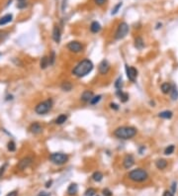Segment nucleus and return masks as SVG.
Segmentation results:
<instances>
[{"instance_id": "nucleus-1", "label": "nucleus", "mask_w": 178, "mask_h": 196, "mask_svg": "<svg viewBox=\"0 0 178 196\" xmlns=\"http://www.w3.org/2000/svg\"><path fill=\"white\" fill-rule=\"evenodd\" d=\"M94 65L93 62H91L88 59H84V60L80 61L72 69V74L74 76L81 78V77L86 76L87 74H89L93 69Z\"/></svg>"}, {"instance_id": "nucleus-2", "label": "nucleus", "mask_w": 178, "mask_h": 196, "mask_svg": "<svg viewBox=\"0 0 178 196\" xmlns=\"http://www.w3.org/2000/svg\"><path fill=\"white\" fill-rule=\"evenodd\" d=\"M138 133V130L135 127L132 126H122V127H118L117 129L114 131V136L121 140H130L133 139Z\"/></svg>"}, {"instance_id": "nucleus-3", "label": "nucleus", "mask_w": 178, "mask_h": 196, "mask_svg": "<svg viewBox=\"0 0 178 196\" xmlns=\"http://www.w3.org/2000/svg\"><path fill=\"white\" fill-rule=\"evenodd\" d=\"M128 177L134 182H144L148 178V173L143 168H136L129 172Z\"/></svg>"}, {"instance_id": "nucleus-4", "label": "nucleus", "mask_w": 178, "mask_h": 196, "mask_svg": "<svg viewBox=\"0 0 178 196\" xmlns=\"http://www.w3.org/2000/svg\"><path fill=\"white\" fill-rule=\"evenodd\" d=\"M53 104H54L53 100L51 99V98H49V99L37 104L36 107H35V112H36L37 114H39V115H45V114H47L51 109H52Z\"/></svg>"}, {"instance_id": "nucleus-5", "label": "nucleus", "mask_w": 178, "mask_h": 196, "mask_svg": "<svg viewBox=\"0 0 178 196\" xmlns=\"http://www.w3.org/2000/svg\"><path fill=\"white\" fill-rule=\"evenodd\" d=\"M49 160L54 163V164L62 165L67 162V160H68V156L65 154H62V153H54V154L50 155Z\"/></svg>"}, {"instance_id": "nucleus-6", "label": "nucleus", "mask_w": 178, "mask_h": 196, "mask_svg": "<svg viewBox=\"0 0 178 196\" xmlns=\"http://www.w3.org/2000/svg\"><path fill=\"white\" fill-rule=\"evenodd\" d=\"M129 30H130V27H129V25L126 22L120 23L117 28V31L115 33V39L116 40H122V39H124L128 35Z\"/></svg>"}, {"instance_id": "nucleus-7", "label": "nucleus", "mask_w": 178, "mask_h": 196, "mask_svg": "<svg viewBox=\"0 0 178 196\" xmlns=\"http://www.w3.org/2000/svg\"><path fill=\"white\" fill-rule=\"evenodd\" d=\"M66 47L71 53H74V54H78V53H81L83 51L82 44L78 41H71L67 44Z\"/></svg>"}, {"instance_id": "nucleus-8", "label": "nucleus", "mask_w": 178, "mask_h": 196, "mask_svg": "<svg viewBox=\"0 0 178 196\" xmlns=\"http://www.w3.org/2000/svg\"><path fill=\"white\" fill-rule=\"evenodd\" d=\"M126 73L127 76H128L129 80L132 81V82H135L138 77V69L134 66H130V65L126 64Z\"/></svg>"}, {"instance_id": "nucleus-9", "label": "nucleus", "mask_w": 178, "mask_h": 196, "mask_svg": "<svg viewBox=\"0 0 178 196\" xmlns=\"http://www.w3.org/2000/svg\"><path fill=\"white\" fill-rule=\"evenodd\" d=\"M33 163V158L32 157H25L23 158L17 164V167L20 169V170H24L27 167H29L31 164Z\"/></svg>"}, {"instance_id": "nucleus-10", "label": "nucleus", "mask_w": 178, "mask_h": 196, "mask_svg": "<svg viewBox=\"0 0 178 196\" xmlns=\"http://www.w3.org/2000/svg\"><path fill=\"white\" fill-rule=\"evenodd\" d=\"M110 66H111V65H110V62H108L107 60H103L99 64V65H98V71H99L100 74L105 75L109 72Z\"/></svg>"}, {"instance_id": "nucleus-11", "label": "nucleus", "mask_w": 178, "mask_h": 196, "mask_svg": "<svg viewBox=\"0 0 178 196\" xmlns=\"http://www.w3.org/2000/svg\"><path fill=\"white\" fill-rule=\"evenodd\" d=\"M134 163H135V159L132 155H127L124 158V160H123V166L126 169L131 168L134 165Z\"/></svg>"}, {"instance_id": "nucleus-12", "label": "nucleus", "mask_w": 178, "mask_h": 196, "mask_svg": "<svg viewBox=\"0 0 178 196\" xmlns=\"http://www.w3.org/2000/svg\"><path fill=\"white\" fill-rule=\"evenodd\" d=\"M29 130H30V132L32 133V134L39 135V134H41V133L43 132V127L41 126L40 123H38V122H34V123L31 124Z\"/></svg>"}, {"instance_id": "nucleus-13", "label": "nucleus", "mask_w": 178, "mask_h": 196, "mask_svg": "<svg viewBox=\"0 0 178 196\" xmlns=\"http://www.w3.org/2000/svg\"><path fill=\"white\" fill-rule=\"evenodd\" d=\"M53 39H54V41L56 44H59V42H60L61 32H60V29L58 28V26H55L54 27V30H53Z\"/></svg>"}, {"instance_id": "nucleus-14", "label": "nucleus", "mask_w": 178, "mask_h": 196, "mask_svg": "<svg viewBox=\"0 0 178 196\" xmlns=\"http://www.w3.org/2000/svg\"><path fill=\"white\" fill-rule=\"evenodd\" d=\"M93 96H94V94L91 90H85V91H83L82 94H81L80 99H81V101H83V102H90V100L92 99Z\"/></svg>"}, {"instance_id": "nucleus-15", "label": "nucleus", "mask_w": 178, "mask_h": 196, "mask_svg": "<svg viewBox=\"0 0 178 196\" xmlns=\"http://www.w3.org/2000/svg\"><path fill=\"white\" fill-rule=\"evenodd\" d=\"M12 20H13V15L12 14H6V15L2 16L0 18V26L6 25V24L10 23Z\"/></svg>"}, {"instance_id": "nucleus-16", "label": "nucleus", "mask_w": 178, "mask_h": 196, "mask_svg": "<svg viewBox=\"0 0 178 196\" xmlns=\"http://www.w3.org/2000/svg\"><path fill=\"white\" fill-rule=\"evenodd\" d=\"M173 116V112L170 111V110H164L162 112H159L158 113V117L161 118V119H171Z\"/></svg>"}, {"instance_id": "nucleus-17", "label": "nucleus", "mask_w": 178, "mask_h": 196, "mask_svg": "<svg viewBox=\"0 0 178 196\" xmlns=\"http://www.w3.org/2000/svg\"><path fill=\"white\" fill-rule=\"evenodd\" d=\"M167 160H164V159H159L155 162V166H156L157 169H164L166 168L167 166Z\"/></svg>"}, {"instance_id": "nucleus-18", "label": "nucleus", "mask_w": 178, "mask_h": 196, "mask_svg": "<svg viewBox=\"0 0 178 196\" xmlns=\"http://www.w3.org/2000/svg\"><path fill=\"white\" fill-rule=\"evenodd\" d=\"M116 94L118 95L119 98H120V100H121V102H123V103H125V102H127L129 100V94L126 92H124V91H122V89H118Z\"/></svg>"}, {"instance_id": "nucleus-19", "label": "nucleus", "mask_w": 178, "mask_h": 196, "mask_svg": "<svg viewBox=\"0 0 178 196\" xmlns=\"http://www.w3.org/2000/svg\"><path fill=\"white\" fill-rule=\"evenodd\" d=\"M100 30H101V25H100L99 22H97V21L92 22L91 25H90V31L92 33H94V34H96V33L100 32Z\"/></svg>"}, {"instance_id": "nucleus-20", "label": "nucleus", "mask_w": 178, "mask_h": 196, "mask_svg": "<svg viewBox=\"0 0 178 196\" xmlns=\"http://www.w3.org/2000/svg\"><path fill=\"white\" fill-rule=\"evenodd\" d=\"M77 190H78V186H77L76 183H71L67 188V194L70 196L75 195L77 193Z\"/></svg>"}, {"instance_id": "nucleus-21", "label": "nucleus", "mask_w": 178, "mask_h": 196, "mask_svg": "<svg viewBox=\"0 0 178 196\" xmlns=\"http://www.w3.org/2000/svg\"><path fill=\"white\" fill-rule=\"evenodd\" d=\"M171 87H172V84H170L169 82H163L160 86V89L163 94H168V93H170Z\"/></svg>"}, {"instance_id": "nucleus-22", "label": "nucleus", "mask_w": 178, "mask_h": 196, "mask_svg": "<svg viewBox=\"0 0 178 196\" xmlns=\"http://www.w3.org/2000/svg\"><path fill=\"white\" fill-rule=\"evenodd\" d=\"M135 47H136L138 50H143L145 48V42L143 40L142 37H137L135 39Z\"/></svg>"}, {"instance_id": "nucleus-23", "label": "nucleus", "mask_w": 178, "mask_h": 196, "mask_svg": "<svg viewBox=\"0 0 178 196\" xmlns=\"http://www.w3.org/2000/svg\"><path fill=\"white\" fill-rule=\"evenodd\" d=\"M50 65V61H49V57H43L40 61V66L42 69H46L47 67Z\"/></svg>"}, {"instance_id": "nucleus-24", "label": "nucleus", "mask_w": 178, "mask_h": 196, "mask_svg": "<svg viewBox=\"0 0 178 196\" xmlns=\"http://www.w3.org/2000/svg\"><path fill=\"white\" fill-rule=\"evenodd\" d=\"M67 120V115H65V114H60L59 116H58L56 119V125H62V124H64L65 122H66Z\"/></svg>"}, {"instance_id": "nucleus-25", "label": "nucleus", "mask_w": 178, "mask_h": 196, "mask_svg": "<svg viewBox=\"0 0 178 196\" xmlns=\"http://www.w3.org/2000/svg\"><path fill=\"white\" fill-rule=\"evenodd\" d=\"M170 97L172 100H177L178 99V89L177 86L175 84H172V87H171V90H170Z\"/></svg>"}, {"instance_id": "nucleus-26", "label": "nucleus", "mask_w": 178, "mask_h": 196, "mask_svg": "<svg viewBox=\"0 0 178 196\" xmlns=\"http://www.w3.org/2000/svg\"><path fill=\"white\" fill-rule=\"evenodd\" d=\"M72 87H73L72 84H71V82H69V81H63L60 84V88L62 89L63 91H66V92L70 91L71 89H72Z\"/></svg>"}, {"instance_id": "nucleus-27", "label": "nucleus", "mask_w": 178, "mask_h": 196, "mask_svg": "<svg viewBox=\"0 0 178 196\" xmlns=\"http://www.w3.org/2000/svg\"><path fill=\"white\" fill-rule=\"evenodd\" d=\"M92 179L96 182H100V181L103 179V173L100 172V171H95V172L92 174Z\"/></svg>"}, {"instance_id": "nucleus-28", "label": "nucleus", "mask_w": 178, "mask_h": 196, "mask_svg": "<svg viewBox=\"0 0 178 196\" xmlns=\"http://www.w3.org/2000/svg\"><path fill=\"white\" fill-rule=\"evenodd\" d=\"M174 151H175V146H174V145H169V146H167L166 148H165L164 155H165V156H170V155H172L173 153H174Z\"/></svg>"}, {"instance_id": "nucleus-29", "label": "nucleus", "mask_w": 178, "mask_h": 196, "mask_svg": "<svg viewBox=\"0 0 178 196\" xmlns=\"http://www.w3.org/2000/svg\"><path fill=\"white\" fill-rule=\"evenodd\" d=\"M7 150L9 152H15L16 150V144L13 142V141H9L7 144Z\"/></svg>"}, {"instance_id": "nucleus-30", "label": "nucleus", "mask_w": 178, "mask_h": 196, "mask_svg": "<svg viewBox=\"0 0 178 196\" xmlns=\"http://www.w3.org/2000/svg\"><path fill=\"white\" fill-rule=\"evenodd\" d=\"M123 85H124V83H123V78L122 77H119L117 80L115 81V88L117 89H122Z\"/></svg>"}, {"instance_id": "nucleus-31", "label": "nucleus", "mask_w": 178, "mask_h": 196, "mask_svg": "<svg viewBox=\"0 0 178 196\" xmlns=\"http://www.w3.org/2000/svg\"><path fill=\"white\" fill-rule=\"evenodd\" d=\"M101 98H102L101 95H96V96H93L92 97V99L90 100L89 103L91 104V105H95V104H97L98 102L101 100Z\"/></svg>"}, {"instance_id": "nucleus-32", "label": "nucleus", "mask_w": 178, "mask_h": 196, "mask_svg": "<svg viewBox=\"0 0 178 196\" xmlns=\"http://www.w3.org/2000/svg\"><path fill=\"white\" fill-rule=\"evenodd\" d=\"M8 37V32L5 30H0V42H3Z\"/></svg>"}, {"instance_id": "nucleus-33", "label": "nucleus", "mask_w": 178, "mask_h": 196, "mask_svg": "<svg viewBox=\"0 0 178 196\" xmlns=\"http://www.w3.org/2000/svg\"><path fill=\"white\" fill-rule=\"evenodd\" d=\"M49 61H50V65H53L55 64V61H56V53L54 51H52L51 53V56L49 57Z\"/></svg>"}, {"instance_id": "nucleus-34", "label": "nucleus", "mask_w": 178, "mask_h": 196, "mask_svg": "<svg viewBox=\"0 0 178 196\" xmlns=\"http://www.w3.org/2000/svg\"><path fill=\"white\" fill-rule=\"evenodd\" d=\"M122 7V3H118L117 5H115V7L113 8V10H112V12H111V14L112 15H115V14H117L118 13V11H119V9Z\"/></svg>"}, {"instance_id": "nucleus-35", "label": "nucleus", "mask_w": 178, "mask_h": 196, "mask_svg": "<svg viewBox=\"0 0 178 196\" xmlns=\"http://www.w3.org/2000/svg\"><path fill=\"white\" fill-rule=\"evenodd\" d=\"M96 193V190L94 188H89L85 191V196H94Z\"/></svg>"}, {"instance_id": "nucleus-36", "label": "nucleus", "mask_w": 178, "mask_h": 196, "mask_svg": "<svg viewBox=\"0 0 178 196\" xmlns=\"http://www.w3.org/2000/svg\"><path fill=\"white\" fill-rule=\"evenodd\" d=\"M28 6V3L25 1H22V2H19V3L17 4V7L19 8V9H24V8H26Z\"/></svg>"}, {"instance_id": "nucleus-37", "label": "nucleus", "mask_w": 178, "mask_h": 196, "mask_svg": "<svg viewBox=\"0 0 178 196\" xmlns=\"http://www.w3.org/2000/svg\"><path fill=\"white\" fill-rule=\"evenodd\" d=\"M102 193H103L104 196H112V192L111 190H109L108 188H105L103 189V191H102Z\"/></svg>"}, {"instance_id": "nucleus-38", "label": "nucleus", "mask_w": 178, "mask_h": 196, "mask_svg": "<svg viewBox=\"0 0 178 196\" xmlns=\"http://www.w3.org/2000/svg\"><path fill=\"white\" fill-rule=\"evenodd\" d=\"M6 166H7V163H5V164H3L2 165L1 167H0V177L3 175V173H4V171H5V168H6Z\"/></svg>"}, {"instance_id": "nucleus-39", "label": "nucleus", "mask_w": 178, "mask_h": 196, "mask_svg": "<svg viewBox=\"0 0 178 196\" xmlns=\"http://www.w3.org/2000/svg\"><path fill=\"white\" fill-rule=\"evenodd\" d=\"M162 196H174V193L171 192L170 190H165L164 192H163Z\"/></svg>"}, {"instance_id": "nucleus-40", "label": "nucleus", "mask_w": 178, "mask_h": 196, "mask_svg": "<svg viewBox=\"0 0 178 196\" xmlns=\"http://www.w3.org/2000/svg\"><path fill=\"white\" fill-rule=\"evenodd\" d=\"M94 1H95V3L97 4V5L101 6V5H103V4H105L106 0H94Z\"/></svg>"}, {"instance_id": "nucleus-41", "label": "nucleus", "mask_w": 178, "mask_h": 196, "mask_svg": "<svg viewBox=\"0 0 178 196\" xmlns=\"http://www.w3.org/2000/svg\"><path fill=\"white\" fill-rule=\"evenodd\" d=\"M110 107L114 110H119V106L116 103H110Z\"/></svg>"}, {"instance_id": "nucleus-42", "label": "nucleus", "mask_w": 178, "mask_h": 196, "mask_svg": "<svg viewBox=\"0 0 178 196\" xmlns=\"http://www.w3.org/2000/svg\"><path fill=\"white\" fill-rule=\"evenodd\" d=\"M37 196H50V193L46 192V191H41V192L39 193Z\"/></svg>"}, {"instance_id": "nucleus-43", "label": "nucleus", "mask_w": 178, "mask_h": 196, "mask_svg": "<svg viewBox=\"0 0 178 196\" xmlns=\"http://www.w3.org/2000/svg\"><path fill=\"white\" fill-rule=\"evenodd\" d=\"M6 196H17V191H12V192L8 193Z\"/></svg>"}, {"instance_id": "nucleus-44", "label": "nucleus", "mask_w": 178, "mask_h": 196, "mask_svg": "<svg viewBox=\"0 0 178 196\" xmlns=\"http://www.w3.org/2000/svg\"><path fill=\"white\" fill-rule=\"evenodd\" d=\"M175 190H176V182H173L172 183V191H171V192L174 193Z\"/></svg>"}, {"instance_id": "nucleus-45", "label": "nucleus", "mask_w": 178, "mask_h": 196, "mask_svg": "<svg viewBox=\"0 0 178 196\" xmlns=\"http://www.w3.org/2000/svg\"><path fill=\"white\" fill-rule=\"evenodd\" d=\"M52 183H53V181H52V180L48 181V182L46 183V187H47V188H49V187H51V186H52Z\"/></svg>"}, {"instance_id": "nucleus-46", "label": "nucleus", "mask_w": 178, "mask_h": 196, "mask_svg": "<svg viewBox=\"0 0 178 196\" xmlns=\"http://www.w3.org/2000/svg\"><path fill=\"white\" fill-rule=\"evenodd\" d=\"M161 26H162V24H161V23L159 24L158 23V24H157V26H156V29H159V28H161Z\"/></svg>"}, {"instance_id": "nucleus-47", "label": "nucleus", "mask_w": 178, "mask_h": 196, "mask_svg": "<svg viewBox=\"0 0 178 196\" xmlns=\"http://www.w3.org/2000/svg\"><path fill=\"white\" fill-rule=\"evenodd\" d=\"M19 2H22V1H25V0H18Z\"/></svg>"}]
</instances>
